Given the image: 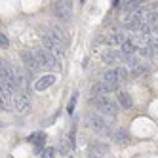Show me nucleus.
Segmentation results:
<instances>
[{"instance_id":"obj_12","label":"nucleus","mask_w":158,"mask_h":158,"mask_svg":"<svg viewBox=\"0 0 158 158\" xmlns=\"http://www.w3.org/2000/svg\"><path fill=\"white\" fill-rule=\"evenodd\" d=\"M53 84H55V76L53 74H44V76H40L38 80L35 82V89H36V92H44V89H48Z\"/></svg>"},{"instance_id":"obj_27","label":"nucleus","mask_w":158,"mask_h":158,"mask_svg":"<svg viewBox=\"0 0 158 158\" xmlns=\"http://www.w3.org/2000/svg\"><path fill=\"white\" fill-rule=\"evenodd\" d=\"M0 126H2V120H0Z\"/></svg>"},{"instance_id":"obj_5","label":"nucleus","mask_w":158,"mask_h":158,"mask_svg":"<svg viewBox=\"0 0 158 158\" xmlns=\"http://www.w3.org/2000/svg\"><path fill=\"white\" fill-rule=\"evenodd\" d=\"M126 40H128V32L120 31V29H112L110 32H107V35L103 36V42H107L110 48L112 46H122Z\"/></svg>"},{"instance_id":"obj_25","label":"nucleus","mask_w":158,"mask_h":158,"mask_svg":"<svg viewBox=\"0 0 158 158\" xmlns=\"http://www.w3.org/2000/svg\"><path fill=\"white\" fill-rule=\"evenodd\" d=\"M59 149H61V152L63 154H67V152H69V149H71V143H67L65 139L61 141V147H59Z\"/></svg>"},{"instance_id":"obj_8","label":"nucleus","mask_w":158,"mask_h":158,"mask_svg":"<svg viewBox=\"0 0 158 158\" xmlns=\"http://www.w3.org/2000/svg\"><path fill=\"white\" fill-rule=\"evenodd\" d=\"M53 14L61 21H67L73 17V4L71 2H53Z\"/></svg>"},{"instance_id":"obj_24","label":"nucleus","mask_w":158,"mask_h":158,"mask_svg":"<svg viewBox=\"0 0 158 158\" xmlns=\"http://www.w3.org/2000/svg\"><path fill=\"white\" fill-rule=\"evenodd\" d=\"M10 46V40H8V36L4 35V32H0V48H2V50H6Z\"/></svg>"},{"instance_id":"obj_22","label":"nucleus","mask_w":158,"mask_h":158,"mask_svg":"<svg viewBox=\"0 0 158 158\" xmlns=\"http://www.w3.org/2000/svg\"><path fill=\"white\" fill-rule=\"evenodd\" d=\"M76 99H78V94H73V97H71V101H69V105H67V112H69V114H73L74 105H76Z\"/></svg>"},{"instance_id":"obj_20","label":"nucleus","mask_w":158,"mask_h":158,"mask_svg":"<svg viewBox=\"0 0 158 158\" xmlns=\"http://www.w3.org/2000/svg\"><path fill=\"white\" fill-rule=\"evenodd\" d=\"M149 48L152 53H158V36L151 35V40H149Z\"/></svg>"},{"instance_id":"obj_13","label":"nucleus","mask_w":158,"mask_h":158,"mask_svg":"<svg viewBox=\"0 0 158 158\" xmlns=\"http://www.w3.org/2000/svg\"><path fill=\"white\" fill-rule=\"evenodd\" d=\"M110 92H114V88H110L107 82H97V84H94V88H92V95L94 97H103V95H109Z\"/></svg>"},{"instance_id":"obj_7","label":"nucleus","mask_w":158,"mask_h":158,"mask_svg":"<svg viewBox=\"0 0 158 158\" xmlns=\"http://www.w3.org/2000/svg\"><path fill=\"white\" fill-rule=\"evenodd\" d=\"M14 107L17 112H29L31 110V95L25 92V89H21L14 95Z\"/></svg>"},{"instance_id":"obj_15","label":"nucleus","mask_w":158,"mask_h":158,"mask_svg":"<svg viewBox=\"0 0 158 158\" xmlns=\"http://www.w3.org/2000/svg\"><path fill=\"white\" fill-rule=\"evenodd\" d=\"M89 152H92V156H101V158H103V156H107L109 154V145H105V143H92V145H89Z\"/></svg>"},{"instance_id":"obj_17","label":"nucleus","mask_w":158,"mask_h":158,"mask_svg":"<svg viewBox=\"0 0 158 158\" xmlns=\"http://www.w3.org/2000/svg\"><path fill=\"white\" fill-rule=\"evenodd\" d=\"M110 137H112V141H116V143L124 145V143H128V139H130V135H128V131L124 130V128H116L114 131L110 133Z\"/></svg>"},{"instance_id":"obj_14","label":"nucleus","mask_w":158,"mask_h":158,"mask_svg":"<svg viewBox=\"0 0 158 158\" xmlns=\"http://www.w3.org/2000/svg\"><path fill=\"white\" fill-rule=\"evenodd\" d=\"M103 82H107L110 88H118V84H120V78H118V73H116V69H109V71H105L103 73Z\"/></svg>"},{"instance_id":"obj_11","label":"nucleus","mask_w":158,"mask_h":158,"mask_svg":"<svg viewBox=\"0 0 158 158\" xmlns=\"http://www.w3.org/2000/svg\"><path fill=\"white\" fill-rule=\"evenodd\" d=\"M21 59H23V63H25V71L35 76V73H36V69H38L36 59H35V53H31V52H21Z\"/></svg>"},{"instance_id":"obj_6","label":"nucleus","mask_w":158,"mask_h":158,"mask_svg":"<svg viewBox=\"0 0 158 158\" xmlns=\"http://www.w3.org/2000/svg\"><path fill=\"white\" fill-rule=\"evenodd\" d=\"M42 44H44V50L50 52L55 59H63L65 52H63V46H61V44H57L53 38H50L48 35H44V36H42Z\"/></svg>"},{"instance_id":"obj_9","label":"nucleus","mask_w":158,"mask_h":158,"mask_svg":"<svg viewBox=\"0 0 158 158\" xmlns=\"http://www.w3.org/2000/svg\"><path fill=\"white\" fill-rule=\"evenodd\" d=\"M14 107V94L0 84V110H10Z\"/></svg>"},{"instance_id":"obj_2","label":"nucleus","mask_w":158,"mask_h":158,"mask_svg":"<svg viewBox=\"0 0 158 158\" xmlns=\"http://www.w3.org/2000/svg\"><path fill=\"white\" fill-rule=\"evenodd\" d=\"M0 84L6 86L12 94L19 92L17 89V80H15V69L6 59H0Z\"/></svg>"},{"instance_id":"obj_4","label":"nucleus","mask_w":158,"mask_h":158,"mask_svg":"<svg viewBox=\"0 0 158 158\" xmlns=\"http://www.w3.org/2000/svg\"><path fill=\"white\" fill-rule=\"evenodd\" d=\"M32 53H35L36 65L42 67V69H55V67H59L57 65V59H55L50 52H46V50H35Z\"/></svg>"},{"instance_id":"obj_1","label":"nucleus","mask_w":158,"mask_h":158,"mask_svg":"<svg viewBox=\"0 0 158 158\" xmlns=\"http://www.w3.org/2000/svg\"><path fill=\"white\" fill-rule=\"evenodd\" d=\"M89 105L95 109V112H99L101 116H109V118H114L116 112H118V105L112 101V97L103 95V97H92L89 99Z\"/></svg>"},{"instance_id":"obj_21","label":"nucleus","mask_w":158,"mask_h":158,"mask_svg":"<svg viewBox=\"0 0 158 158\" xmlns=\"http://www.w3.org/2000/svg\"><path fill=\"white\" fill-rule=\"evenodd\" d=\"M116 73H118L120 82H126V80H128V71H126V67H116Z\"/></svg>"},{"instance_id":"obj_10","label":"nucleus","mask_w":158,"mask_h":158,"mask_svg":"<svg viewBox=\"0 0 158 158\" xmlns=\"http://www.w3.org/2000/svg\"><path fill=\"white\" fill-rule=\"evenodd\" d=\"M101 59H103L107 65H118V63H124V55L118 52V50H103V53H101Z\"/></svg>"},{"instance_id":"obj_18","label":"nucleus","mask_w":158,"mask_h":158,"mask_svg":"<svg viewBox=\"0 0 158 158\" xmlns=\"http://www.w3.org/2000/svg\"><path fill=\"white\" fill-rule=\"evenodd\" d=\"M29 141H31L32 145H36V151H40V147L44 145V141H46V133H44V131H38V133H32L31 137H29Z\"/></svg>"},{"instance_id":"obj_23","label":"nucleus","mask_w":158,"mask_h":158,"mask_svg":"<svg viewBox=\"0 0 158 158\" xmlns=\"http://www.w3.org/2000/svg\"><path fill=\"white\" fill-rule=\"evenodd\" d=\"M42 158H55V149H52V147L44 149L42 151Z\"/></svg>"},{"instance_id":"obj_3","label":"nucleus","mask_w":158,"mask_h":158,"mask_svg":"<svg viewBox=\"0 0 158 158\" xmlns=\"http://www.w3.org/2000/svg\"><path fill=\"white\" fill-rule=\"evenodd\" d=\"M88 126L92 128L94 131L101 133V135H110V133H112L110 128H109V120L103 118L99 112H92V114L88 116Z\"/></svg>"},{"instance_id":"obj_19","label":"nucleus","mask_w":158,"mask_h":158,"mask_svg":"<svg viewBox=\"0 0 158 158\" xmlns=\"http://www.w3.org/2000/svg\"><path fill=\"white\" fill-rule=\"evenodd\" d=\"M116 99H118V103L124 107V109H130L131 105H133V101H131V97L126 94V92H118L116 94Z\"/></svg>"},{"instance_id":"obj_26","label":"nucleus","mask_w":158,"mask_h":158,"mask_svg":"<svg viewBox=\"0 0 158 158\" xmlns=\"http://www.w3.org/2000/svg\"><path fill=\"white\" fill-rule=\"evenodd\" d=\"M92 158H101V156H92Z\"/></svg>"},{"instance_id":"obj_16","label":"nucleus","mask_w":158,"mask_h":158,"mask_svg":"<svg viewBox=\"0 0 158 158\" xmlns=\"http://www.w3.org/2000/svg\"><path fill=\"white\" fill-rule=\"evenodd\" d=\"M50 38H53L57 44H61V46H65V42H67V36H65V32L57 27V25H52L50 27V35H48Z\"/></svg>"}]
</instances>
